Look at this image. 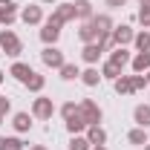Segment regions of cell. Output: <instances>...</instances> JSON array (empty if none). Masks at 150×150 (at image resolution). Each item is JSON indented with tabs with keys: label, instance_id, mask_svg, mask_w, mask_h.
Instances as JSON below:
<instances>
[{
	"label": "cell",
	"instance_id": "6da1fadb",
	"mask_svg": "<svg viewBox=\"0 0 150 150\" xmlns=\"http://www.w3.org/2000/svg\"><path fill=\"white\" fill-rule=\"evenodd\" d=\"M0 52L9 58H18L20 52H23V43H20V38L12 32V29H3L0 32Z\"/></svg>",
	"mask_w": 150,
	"mask_h": 150
},
{
	"label": "cell",
	"instance_id": "7a4b0ae2",
	"mask_svg": "<svg viewBox=\"0 0 150 150\" xmlns=\"http://www.w3.org/2000/svg\"><path fill=\"white\" fill-rule=\"evenodd\" d=\"M78 112L84 115V121H87V124H101V115H104L101 107L95 104L93 98H81V101H78Z\"/></svg>",
	"mask_w": 150,
	"mask_h": 150
},
{
	"label": "cell",
	"instance_id": "3957f363",
	"mask_svg": "<svg viewBox=\"0 0 150 150\" xmlns=\"http://www.w3.org/2000/svg\"><path fill=\"white\" fill-rule=\"evenodd\" d=\"M32 115H35V118H40V121H49V118L55 115V104H52V98L38 95L35 101H32Z\"/></svg>",
	"mask_w": 150,
	"mask_h": 150
},
{
	"label": "cell",
	"instance_id": "277c9868",
	"mask_svg": "<svg viewBox=\"0 0 150 150\" xmlns=\"http://www.w3.org/2000/svg\"><path fill=\"white\" fill-rule=\"evenodd\" d=\"M78 15H75V3H58L55 12L49 15V23H58V26H64V23H69V20H75Z\"/></svg>",
	"mask_w": 150,
	"mask_h": 150
},
{
	"label": "cell",
	"instance_id": "5b68a950",
	"mask_svg": "<svg viewBox=\"0 0 150 150\" xmlns=\"http://www.w3.org/2000/svg\"><path fill=\"white\" fill-rule=\"evenodd\" d=\"M40 61L46 64V67H52V69H61L67 61H64V52L58 49V46H46L43 52H40Z\"/></svg>",
	"mask_w": 150,
	"mask_h": 150
},
{
	"label": "cell",
	"instance_id": "8992f818",
	"mask_svg": "<svg viewBox=\"0 0 150 150\" xmlns=\"http://www.w3.org/2000/svg\"><path fill=\"white\" fill-rule=\"evenodd\" d=\"M15 20H18V3L15 0H0V23L12 26Z\"/></svg>",
	"mask_w": 150,
	"mask_h": 150
},
{
	"label": "cell",
	"instance_id": "52a82bcc",
	"mask_svg": "<svg viewBox=\"0 0 150 150\" xmlns=\"http://www.w3.org/2000/svg\"><path fill=\"white\" fill-rule=\"evenodd\" d=\"M133 38H136V32H133V26H127V23L112 29V43H115V46H130Z\"/></svg>",
	"mask_w": 150,
	"mask_h": 150
},
{
	"label": "cell",
	"instance_id": "ba28073f",
	"mask_svg": "<svg viewBox=\"0 0 150 150\" xmlns=\"http://www.w3.org/2000/svg\"><path fill=\"white\" fill-rule=\"evenodd\" d=\"M20 20H23L26 26H38V23L43 20V9L29 3V6H23V12H20Z\"/></svg>",
	"mask_w": 150,
	"mask_h": 150
},
{
	"label": "cell",
	"instance_id": "9c48e42d",
	"mask_svg": "<svg viewBox=\"0 0 150 150\" xmlns=\"http://www.w3.org/2000/svg\"><path fill=\"white\" fill-rule=\"evenodd\" d=\"M98 35H101V32L95 29L93 20H81V26H78V38H81L84 43H95V40H98Z\"/></svg>",
	"mask_w": 150,
	"mask_h": 150
},
{
	"label": "cell",
	"instance_id": "30bf717a",
	"mask_svg": "<svg viewBox=\"0 0 150 150\" xmlns=\"http://www.w3.org/2000/svg\"><path fill=\"white\" fill-rule=\"evenodd\" d=\"M58 38H61V26L46 20V23H43V29H40V40H43L46 46H55V43H58Z\"/></svg>",
	"mask_w": 150,
	"mask_h": 150
},
{
	"label": "cell",
	"instance_id": "8fae6325",
	"mask_svg": "<svg viewBox=\"0 0 150 150\" xmlns=\"http://www.w3.org/2000/svg\"><path fill=\"white\" fill-rule=\"evenodd\" d=\"M32 72H35V69H32L29 64H23V61H15L12 69H9V75H12L15 81H20V84H26V81L32 78Z\"/></svg>",
	"mask_w": 150,
	"mask_h": 150
},
{
	"label": "cell",
	"instance_id": "7c38bea8",
	"mask_svg": "<svg viewBox=\"0 0 150 150\" xmlns=\"http://www.w3.org/2000/svg\"><path fill=\"white\" fill-rule=\"evenodd\" d=\"M32 118H35L32 112H15V115H12V127L18 133H29L32 130Z\"/></svg>",
	"mask_w": 150,
	"mask_h": 150
},
{
	"label": "cell",
	"instance_id": "4fadbf2b",
	"mask_svg": "<svg viewBox=\"0 0 150 150\" xmlns=\"http://www.w3.org/2000/svg\"><path fill=\"white\" fill-rule=\"evenodd\" d=\"M84 136H87V142H90V144H107V130H104L101 124H90Z\"/></svg>",
	"mask_w": 150,
	"mask_h": 150
},
{
	"label": "cell",
	"instance_id": "5bb4252c",
	"mask_svg": "<svg viewBox=\"0 0 150 150\" xmlns=\"http://www.w3.org/2000/svg\"><path fill=\"white\" fill-rule=\"evenodd\" d=\"M101 55H104V49H101L98 43H84V49H81V58H84V61H87L90 67H95Z\"/></svg>",
	"mask_w": 150,
	"mask_h": 150
},
{
	"label": "cell",
	"instance_id": "9a60e30c",
	"mask_svg": "<svg viewBox=\"0 0 150 150\" xmlns=\"http://www.w3.org/2000/svg\"><path fill=\"white\" fill-rule=\"evenodd\" d=\"M130 67H133V72L136 75H144L150 69V52H136L130 61Z\"/></svg>",
	"mask_w": 150,
	"mask_h": 150
},
{
	"label": "cell",
	"instance_id": "2e32d148",
	"mask_svg": "<svg viewBox=\"0 0 150 150\" xmlns=\"http://www.w3.org/2000/svg\"><path fill=\"white\" fill-rule=\"evenodd\" d=\"M110 61L115 64V67H118V69H124V67H127V64L133 61V55L127 52V46H115V49L110 52Z\"/></svg>",
	"mask_w": 150,
	"mask_h": 150
},
{
	"label": "cell",
	"instance_id": "e0dca14e",
	"mask_svg": "<svg viewBox=\"0 0 150 150\" xmlns=\"http://www.w3.org/2000/svg\"><path fill=\"white\" fill-rule=\"evenodd\" d=\"M87 121H84V115L81 112H75L72 118H67V130H69V136H81V133H87Z\"/></svg>",
	"mask_w": 150,
	"mask_h": 150
},
{
	"label": "cell",
	"instance_id": "ac0fdd59",
	"mask_svg": "<svg viewBox=\"0 0 150 150\" xmlns=\"http://www.w3.org/2000/svg\"><path fill=\"white\" fill-rule=\"evenodd\" d=\"M112 90H115L118 95H133L136 93V90H133V78L130 75H118V78L112 81Z\"/></svg>",
	"mask_w": 150,
	"mask_h": 150
},
{
	"label": "cell",
	"instance_id": "d6986e66",
	"mask_svg": "<svg viewBox=\"0 0 150 150\" xmlns=\"http://www.w3.org/2000/svg\"><path fill=\"white\" fill-rule=\"evenodd\" d=\"M133 121L139 124V127H150V104H139L136 110H133Z\"/></svg>",
	"mask_w": 150,
	"mask_h": 150
},
{
	"label": "cell",
	"instance_id": "ffe728a7",
	"mask_svg": "<svg viewBox=\"0 0 150 150\" xmlns=\"http://www.w3.org/2000/svg\"><path fill=\"white\" fill-rule=\"evenodd\" d=\"M75 15H78L81 20H93L95 18L93 3H90V0H75Z\"/></svg>",
	"mask_w": 150,
	"mask_h": 150
},
{
	"label": "cell",
	"instance_id": "44dd1931",
	"mask_svg": "<svg viewBox=\"0 0 150 150\" xmlns=\"http://www.w3.org/2000/svg\"><path fill=\"white\" fill-rule=\"evenodd\" d=\"M133 46H136V52H150V32H147V29L136 32V38H133Z\"/></svg>",
	"mask_w": 150,
	"mask_h": 150
},
{
	"label": "cell",
	"instance_id": "7402d4cb",
	"mask_svg": "<svg viewBox=\"0 0 150 150\" xmlns=\"http://www.w3.org/2000/svg\"><path fill=\"white\" fill-rule=\"evenodd\" d=\"M81 81H84V87H98V84H101V72H98L95 67H87V69L81 72Z\"/></svg>",
	"mask_w": 150,
	"mask_h": 150
},
{
	"label": "cell",
	"instance_id": "603a6c76",
	"mask_svg": "<svg viewBox=\"0 0 150 150\" xmlns=\"http://www.w3.org/2000/svg\"><path fill=\"white\" fill-rule=\"evenodd\" d=\"M26 144L20 142L18 136H0V150H23Z\"/></svg>",
	"mask_w": 150,
	"mask_h": 150
},
{
	"label": "cell",
	"instance_id": "cb8c5ba5",
	"mask_svg": "<svg viewBox=\"0 0 150 150\" xmlns=\"http://www.w3.org/2000/svg\"><path fill=\"white\" fill-rule=\"evenodd\" d=\"M93 23H95V29H98L101 35L115 29V26H112V18H110V15H95V18H93Z\"/></svg>",
	"mask_w": 150,
	"mask_h": 150
},
{
	"label": "cell",
	"instance_id": "d4e9b609",
	"mask_svg": "<svg viewBox=\"0 0 150 150\" xmlns=\"http://www.w3.org/2000/svg\"><path fill=\"white\" fill-rule=\"evenodd\" d=\"M43 87H46V78H43L40 72H32V78L26 81V90H29V93H40Z\"/></svg>",
	"mask_w": 150,
	"mask_h": 150
},
{
	"label": "cell",
	"instance_id": "484cf974",
	"mask_svg": "<svg viewBox=\"0 0 150 150\" xmlns=\"http://www.w3.org/2000/svg\"><path fill=\"white\" fill-rule=\"evenodd\" d=\"M127 142H130V144H142V147H144V144H147V130H144V127L130 130V133H127Z\"/></svg>",
	"mask_w": 150,
	"mask_h": 150
},
{
	"label": "cell",
	"instance_id": "4316f807",
	"mask_svg": "<svg viewBox=\"0 0 150 150\" xmlns=\"http://www.w3.org/2000/svg\"><path fill=\"white\" fill-rule=\"evenodd\" d=\"M58 72H61V78H64V81H75V78H81V69H78V64H64Z\"/></svg>",
	"mask_w": 150,
	"mask_h": 150
},
{
	"label": "cell",
	"instance_id": "83f0119b",
	"mask_svg": "<svg viewBox=\"0 0 150 150\" xmlns=\"http://www.w3.org/2000/svg\"><path fill=\"white\" fill-rule=\"evenodd\" d=\"M118 75H124V69H118V67H115L112 61H107V64L101 67V78H110V81H115Z\"/></svg>",
	"mask_w": 150,
	"mask_h": 150
},
{
	"label": "cell",
	"instance_id": "f1b7e54d",
	"mask_svg": "<svg viewBox=\"0 0 150 150\" xmlns=\"http://www.w3.org/2000/svg\"><path fill=\"white\" fill-rule=\"evenodd\" d=\"M69 150H93V144L87 142V136H72L69 139Z\"/></svg>",
	"mask_w": 150,
	"mask_h": 150
},
{
	"label": "cell",
	"instance_id": "f546056e",
	"mask_svg": "<svg viewBox=\"0 0 150 150\" xmlns=\"http://www.w3.org/2000/svg\"><path fill=\"white\" fill-rule=\"evenodd\" d=\"M104 52H112L115 49V43H112V32H104V35H98V40H95Z\"/></svg>",
	"mask_w": 150,
	"mask_h": 150
},
{
	"label": "cell",
	"instance_id": "4dcf8cb0",
	"mask_svg": "<svg viewBox=\"0 0 150 150\" xmlns=\"http://www.w3.org/2000/svg\"><path fill=\"white\" fill-rule=\"evenodd\" d=\"M139 23L150 29V3H142V9H139Z\"/></svg>",
	"mask_w": 150,
	"mask_h": 150
},
{
	"label": "cell",
	"instance_id": "1f68e13d",
	"mask_svg": "<svg viewBox=\"0 0 150 150\" xmlns=\"http://www.w3.org/2000/svg\"><path fill=\"white\" fill-rule=\"evenodd\" d=\"M75 112H78V104H75V101H67V104L61 107V115H64V121H67V118H72Z\"/></svg>",
	"mask_w": 150,
	"mask_h": 150
},
{
	"label": "cell",
	"instance_id": "d6a6232c",
	"mask_svg": "<svg viewBox=\"0 0 150 150\" xmlns=\"http://www.w3.org/2000/svg\"><path fill=\"white\" fill-rule=\"evenodd\" d=\"M130 78H133V90H136V93H139V90H144V87H147V78H144V75H136V72H133Z\"/></svg>",
	"mask_w": 150,
	"mask_h": 150
},
{
	"label": "cell",
	"instance_id": "836d02e7",
	"mask_svg": "<svg viewBox=\"0 0 150 150\" xmlns=\"http://www.w3.org/2000/svg\"><path fill=\"white\" fill-rule=\"evenodd\" d=\"M9 112H12V101H9L6 95H0V118H6Z\"/></svg>",
	"mask_w": 150,
	"mask_h": 150
},
{
	"label": "cell",
	"instance_id": "e575fe53",
	"mask_svg": "<svg viewBox=\"0 0 150 150\" xmlns=\"http://www.w3.org/2000/svg\"><path fill=\"white\" fill-rule=\"evenodd\" d=\"M124 3H127V0H107V6H110V9H121Z\"/></svg>",
	"mask_w": 150,
	"mask_h": 150
},
{
	"label": "cell",
	"instance_id": "d590c367",
	"mask_svg": "<svg viewBox=\"0 0 150 150\" xmlns=\"http://www.w3.org/2000/svg\"><path fill=\"white\" fill-rule=\"evenodd\" d=\"M29 150H49V147H43V144H32Z\"/></svg>",
	"mask_w": 150,
	"mask_h": 150
},
{
	"label": "cell",
	"instance_id": "8d00e7d4",
	"mask_svg": "<svg viewBox=\"0 0 150 150\" xmlns=\"http://www.w3.org/2000/svg\"><path fill=\"white\" fill-rule=\"evenodd\" d=\"M93 150H107V147H104V144H93Z\"/></svg>",
	"mask_w": 150,
	"mask_h": 150
},
{
	"label": "cell",
	"instance_id": "74e56055",
	"mask_svg": "<svg viewBox=\"0 0 150 150\" xmlns=\"http://www.w3.org/2000/svg\"><path fill=\"white\" fill-rule=\"evenodd\" d=\"M3 81H6V72H3V69H0V84H3Z\"/></svg>",
	"mask_w": 150,
	"mask_h": 150
},
{
	"label": "cell",
	"instance_id": "f35d334b",
	"mask_svg": "<svg viewBox=\"0 0 150 150\" xmlns=\"http://www.w3.org/2000/svg\"><path fill=\"white\" fill-rule=\"evenodd\" d=\"M144 78H147V84H150V69H147V72H144Z\"/></svg>",
	"mask_w": 150,
	"mask_h": 150
},
{
	"label": "cell",
	"instance_id": "ab89813d",
	"mask_svg": "<svg viewBox=\"0 0 150 150\" xmlns=\"http://www.w3.org/2000/svg\"><path fill=\"white\" fill-rule=\"evenodd\" d=\"M40 3H58V0H40Z\"/></svg>",
	"mask_w": 150,
	"mask_h": 150
},
{
	"label": "cell",
	"instance_id": "60d3db41",
	"mask_svg": "<svg viewBox=\"0 0 150 150\" xmlns=\"http://www.w3.org/2000/svg\"><path fill=\"white\" fill-rule=\"evenodd\" d=\"M144 150H150V142H147V144H144Z\"/></svg>",
	"mask_w": 150,
	"mask_h": 150
},
{
	"label": "cell",
	"instance_id": "b9f144b4",
	"mask_svg": "<svg viewBox=\"0 0 150 150\" xmlns=\"http://www.w3.org/2000/svg\"><path fill=\"white\" fill-rule=\"evenodd\" d=\"M139 3H150V0H139Z\"/></svg>",
	"mask_w": 150,
	"mask_h": 150
},
{
	"label": "cell",
	"instance_id": "7bdbcfd3",
	"mask_svg": "<svg viewBox=\"0 0 150 150\" xmlns=\"http://www.w3.org/2000/svg\"><path fill=\"white\" fill-rule=\"evenodd\" d=\"M0 124H3V118H0Z\"/></svg>",
	"mask_w": 150,
	"mask_h": 150
},
{
	"label": "cell",
	"instance_id": "ee69618b",
	"mask_svg": "<svg viewBox=\"0 0 150 150\" xmlns=\"http://www.w3.org/2000/svg\"><path fill=\"white\" fill-rule=\"evenodd\" d=\"M0 55H3V52H0Z\"/></svg>",
	"mask_w": 150,
	"mask_h": 150
}]
</instances>
